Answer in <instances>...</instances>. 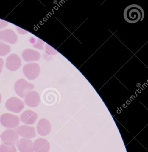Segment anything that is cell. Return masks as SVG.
Returning a JSON list of instances; mask_svg holds the SVG:
<instances>
[{"instance_id": "1", "label": "cell", "mask_w": 148, "mask_h": 152, "mask_svg": "<svg viewBox=\"0 0 148 152\" xmlns=\"http://www.w3.org/2000/svg\"><path fill=\"white\" fill-rule=\"evenodd\" d=\"M143 10L139 5H131L125 9L124 17L125 20L129 23L133 24L142 21L144 18Z\"/></svg>"}, {"instance_id": "2", "label": "cell", "mask_w": 148, "mask_h": 152, "mask_svg": "<svg viewBox=\"0 0 148 152\" xmlns=\"http://www.w3.org/2000/svg\"><path fill=\"white\" fill-rule=\"evenodd\" d=\"M34 87V84L29 83L24 79H20L16 82L14 89L16 94L20 97L23 98L33 89Z\"/></svg>"}, {"instance_id": "3", "label": "cell", "mask_w": 148, "mask_h": 152, "mask_svg": "<svg viewBox=\"0 0 148 152\" xmlns=\"http://www.w3.org/2000/svg\"><path fill=\"white\" fill-rule=\"evenodd\" d=\"M0 123L7 129H13L19 125L20 119L17 115L10 113H4L0 117Z\"/></svg>"}, {"instance_id": "4", "label": "cell", "mask_w": 148, "mask_h": 152, "mask_svg": "<svg viewBox=\"0 0 148 152\" xmlns=\"http://www.w3.org/2000/svg\"><path fill=\"white\" fill-rule=\"evenodd\" d=\"M23 72L25 76L28 80H34L40 75V68L36 63H30L24 66Z\"/></svg>"}, {"instance_id": "5", "label": "cell", "mask_w": 148, "mask_h": 152, "mask_svg": "<svg viewBox=\"0 0 148 152\" xmlns=\"http://www.w3.org/2000/svg\"><path fill=\"white\" fill-rule=\"evenodd\" d=\"M3 144L7 145H15L18 141L19 136L15 130L7 129L0 136Z\"/></svg>"}, {"instance_id": "6", "label": "cell", "mask_w": 148, "mask_h": 152, "mask_svg": "<svg viewBox=\"0 0 148 152\" xmlns=\"http://www.w3.org/2000/svg\"><path fill=\"white\" fill-rule=\"evenodd\" d=\"M6 107L8 110L10 112L18 113L24 107V103L18 98L13 97L7 100Z\"/></svg>"}, {"instance_id": "7", "label": "cell", "mask_w": 148, "mask_h": 152, "mask_svg": "<svg viewBox=\"0 0 148 152\" xmlns=\"http://www.w3.org/2000/svg\"><path fill=\"white\" fill-rule=\"evenodd\" d=\"M22 61L18 55L10 54L6 59V67L11 72L17 71L21 67Z\"/></svg>"}, {"instance_id": "8", "label": "cell", "mask_w": 148, "mask_h": 152, "mask_svg": "<svg viewBox=\"0 0 148 152\" xmlns=\"http://www.w3.org/2000/svg\"><path fill=\"white\" fill-rule=\"evenodd\" d=\"M18 39L17 35L12 29H7L0 31V41L5 42L10 44H15Z\"/></svg>"}, {"instance_id": "9", "label": "cell", "mask_w": 148, "mask_h": 152, "mask_svg": "<svg viewBox=\"0 0 148 152\" xmlns=\"http://www.w3.org/2000/svg\"><path fill=\"white\" fill-rule=\"evenodd\" d=\"M16 132L18 135L24 137V138H33L36 136V132L34 127L23 125L19 126L16 129Z\"/></svg>"}, {"instance_id": "10", "label": "cell", "mask_w": 148, "mask_h": 152, "mask_svg": "<svg viewBox=\"0 0 148 152\" xmlns=\"http://www.w3.org/2000/svg\"><path fill=\"white\" fill-rule=\"evenodd\" d=\"M25 103L27 105L32 107H36L40 102V98L38 92L31 91L25 97Z\"/></svg>"}, {"instance_id": "11", "label": "cell", "mask_w": 148, "mask_h": 152, "mask_svg": "<svg viewBox=\"0 0 148 152\" xmlns=\"http://www.w3.org/2000/svg\"><path fill=\"white\" fill-rule=\"evenodd\" d=\"M37 132L41 136L49 135L51 130V124L49 121L46 119L40 120L36 126Z\"/></svg>"}, {"instance_id": "12", "label": "cell", "mask_w": 148, "mask_h": 152, "mask_svg": "<svg viewBox=\"0 0 148 152\" xmlns=\"http://www.w3.org/2000/svg\"><path fill=\"white\" fill-rule=\"evenodd\" d=\"M33 148L35 152H49L50 149V145L45 139L38 138L34 142Z\"/></svg>"}, {"instance_id": "13", "label": "cell", "mask_w": 148, "mask_h": 152, "mask_svg": "<svg viewBox=\"0 0 148 152\" xmlns=\"http://www.w3.org/2000/svg\"><path fill=\"white\" fill-rule=\"evenodd\" d=\"M38 119V115L35 112L28 110L24 111L20 115V120L27 125L34 124Z\"/></svg>"}, {"instance_id": "14", "label": "cell", "mask_w": 148, "mask_h": 152, "mask_svg": "<svg viewBox=\"0 0 148 152\" xmlns=\"http://www.w3.org/2000/svg\"><path fill=\"white\" fill-rule=\"evenodd\" d=\"M23 59L27 62L38 61L41 57L40 52L31 49L25 50L22 53Z\"/></svg>"}, {"instance_id": "15", "label": "cell", "mask_w": 148, "mask_h": 152, "mask_svg": "<svg viewBox=\"0 0 148 152\" xmlns=\"http://www.w3.org/2000/svg\"><path fill=\"white\" fill-rule=\"evenodd\" d=\"M33 145L32 141L28 139H21L17 143V146L20 152H34Z\"/></svg>"}, {"instance_id": "16", "label": "cell", "mask_w": 148, "mask_h": 152, "mask_svg": "<svg viewBox=\"0 0 148 152\" xmlns=\"http://www.w3.org/2000/svg\"><path fill=\"white\" fill-rule=\"evenodd\" d=\"M11 51V48L9 45L0 41V56H6Z\"/></svg>"}, {"instance_id": "17", "label": "cell", "mask_w": 148, "mask_h": 152, "mask_svg": "<svg viewBox=\"0 0 148 152\" xmlns=\"http://www.w3.org/2000/svg\"><path fill=\"white\" fill-rule=\"evenodd\" d=\"M0 152H17L15 145H7L2 144L0 145Z\"/></svg>"}, {"instance_id": "18", "label": "cell", "mask_w": 148, "mask_h": 152, "mask_svg": "<svg viewBox=\"0 0 148 152\" xmlns=\"http://www.w3.org/2000/svg\"><path fill=\"white\" fill-rule=\"evenodd\" d=\"M43 42L40 39H37V42L35 43L34 44L33 47L35 48L38 49H43Z\"/></svg>"}, {"instance_id": "19", "label": "cell", "mask_w": 148, "mask_h": 152, "mask_svg": "<svg viewBox=\"0 0 148 152\" xmlns=\"http://www.w3.org/2000/svg\"><path fill=\"white\" fill-rule=\"evenodd\" d=\"M8 25V23L7 21L0 19V29L5 28L6 26H7Z\"/></svg>"}, {"instance_id": "20", "label": "cell", "mask_w": 148, "mask_h": 152, "mask_svg": "<svg viewBox=\"0 0 148 152\" xmlns=\"http://www.w3.org/2000/svg\"><path fill=\"white\" fill-rule=\"evenodd\" d=\"M4 64V62L3 59L2 58H0V74L2 72Z\"/></svg>"}, {"instance_id": "21", "label": "cell", "mask_w": 148, "mask_h": 152, "mask_svg": "<svg viewBox=\"0 0 148 152\" xmlns=\"http://www.w3.org/2000/svg\"><path fill=\"white\" fill-rule=\"evenodd\" d=\"M17 28H18V33H19L21 34H27V33H28L27 31H26L23 30V29L19 28V27H17Z\"/></svg>"}, {"instance_id": "22", "label": "cell", "mask_w": 148, "mask_h": 152, "mask_svg": "<svg viewBox=\"0 0 148 152\" xmlns=\"http://www.w3.org/2000/svg\"><path fill=\"white\" fill-rule=\"evenodd\" d=\"M1 99H2V98H1V95L0 94V104L1 103Z\"/></svg>"}]
</instances>
